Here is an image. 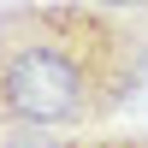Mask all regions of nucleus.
<instances>
[{
  "label": "nucleus",
  "instance_id": "obj_1",
  "mask_svg": "<svg viewBox=\"0 0 148 148\" xmlns=\"http://www.w3.org/2000/svg\"><path fill=\"white\" fill-rule=\"evenodd\" d=\"M148 89V36L95 0L0 6V136L95 130Z\"/></svg>",
  "mask_w": 148,
  "mask_h": 148
},
{
  "label": "nucleus",
  "instance_id": "obj_2",
  "mask_svg": "<svg viewBox=\"0 0 148 148\" xmlns=\"http://www.w3.org/2000/svg\"><path fill=\"white\" fill-rule=\"evenodd\" d=\"M59 148H148V136H59Z\"/></svg>",
  "mask_w": 148,
  "mask_h": 148
},
{
  "label": "nucleus",
  "instance_id": "obj_3",
  "mask_svg": "<svg viewBox=\"0 0 148 148\" xmlns=\"http://www.w3.org/2000/svg\"><path fill=\"white\" fill-rule=\"evenodd\" d=\"M95 6H107V12H125V18H148V0H95Z\"/></svg>",
  "mask_w": 148,
  "mask_h": 148
}]
</instances>
